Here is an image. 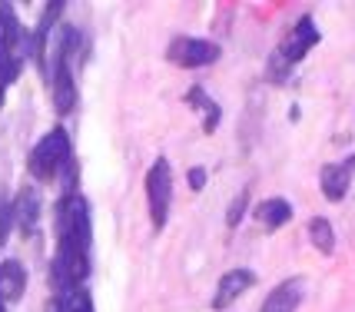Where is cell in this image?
<instances>
[{
    "instance_id": "1",
    "label": "cell",
    "mask_w": 355,
    "mask_h": 312,
    "mask_svg": "<svg viewBox=\"0 0 355 312\" xmlns=\"http://www.w3.org/2000/svg\"><path fill=\"white\" fill-rule=\"evenodd\" d=\"M53 233H57V252L50 263V282L57 293L80 289V282L90 276V206L87 200L67 189L53 206Z\"/></svg>"
},
{
    "instance_id": "2",
    "label": "cell",
    "mask_w": 355,
    "mask_h": 312,
    "mask_svg": "<svg viewBox=\"0 0 355 312\" xmlns=\"http://www.w3.org/2000/svg\"><path fill=\"white\" fill-rule=\"evenodd\" d=\"M27 170L33 173L37 183H53L60 173H73V150H70V137L63 126H53L50 133H44L37 146L31 150Z\"/></svg>"
},
{
    "instance_id": "3",
    "label": "cell",
    "mask_w": 355,
    "mask_h": 312,
    "mask_svg": "<svg viewBox=\"0 0 355 312\" xmlns=\"http://www.w3.org/2000/svg\"><path fill=\"white\" fill-rule=\"evenodd\" d=\"M319 44V27H315V20L309 14H302L295 20V27L286 33V40L279 44V50L272 53V60H269V73L276 80H282L286 70H293L295 63L302 60L312 47Z\"/></svg>"
},
{
    "instance_id": "4",
    "label": "cell",
    "mask_w": 355,
    "mask_h": 312,
    "mask_svg": "<svg viewBox=\"0 0 355 312\" xmlns=\"http://www.w3.org/2000/svg\"><path fill=\"white\" fill-rule=\"evenodd\" d=\"M146 200H150V219H153V229L159 233L170 219V203H173V170L170 159L159 156L150 173H146Z\"/></svg>"
},
{
    "instance_id": "5",
    "label": "cell",
    "mask_w": 355,
    "mask_h": 312,
    "mask_svg": "<svg viewBox=\"0 0 355 312\" xmlns=\"http://www.w3.org/2000/svg\"><path fill=\"white\" fill-rule=\"evenodd\" d=\"M219 44L213 40H202V37H176L166 50V57H170L176 67H183V70H196V67H209V63L219 60Z\"/></svg>"
},
{
    "instance_id": "6",
    "label": "cell",
    "mask_w": 355,
    "mask_h": 312,
    "mask_svg": "<svg viewBox=\"0 0 355 312\" xmlns=\"http://www.w3.org/2000/svg\"><path fill=\"white\" fill-rule=\"evenodd\" d=\"M0 50H3V53H14L17 60L33 57L31 33L20 27V20H17L10 3H0Z\"/></svg>"
},
{
    "instance_id": "7",
    "label": "cell",
    "mask_w": 355,
    "mask_h": 312,
    "mask_svg": "<svg viewBox=\"0 0 355 312\" xmlns=\"http://www.w3.org/2000/svg\"><path fill=\"white\" fill-rule=\"evenodd\" d=\"M10 209H14V226L31 239V236L37 233V226H40V209H44L37 187H20L17 189V196L10 200Z\"/></svg>"
},
{
    "instance_id": "8",
    "label": "cell",
    "mask_w": 355,
    "mask_h": 312,
    "mask_svg": "<svg viewBox=\"0 0 355 312\" xmlns=\"http://www.w3.org/2000/svg\"><path fill=\"white\" fill-rule=\"evenodd\" d=\"M252 286H256V272H252V269H230V272L219 279V286H216L213 309H216V312H226L232 302L243 296V293H249Z\"/></svg>"
},
{
    "instance_id": "9",
    "label": "cell",
    "mask_w": 355,
    "mask_h": 312,
    "mask_svg": "<svg viewBox=\"0 0 355 312\" xmlns=\"http://www.w3.org/2000/svg\"><path fill=\"white\" fill-rule=\"evenodd\" d=\"M352 173H355V153L349 156V159H342V163L322 166V173H319V187H322L325 200H332V203L345 200V193L352 187Z\"/></svg>"
},
{
    "instance_id": "10",
    "label": "cell",
    "mask_w": 355,
    "mask_h": 312,
    "mask_svg": "<svg viewBox=\"0 0 355 312\" xmlns=\"http://www.w3.org/2000/svg\"><path fill=\"white\" fill-rule=\"evenodd\" d=\"M24 289H27V269H24V263L3 259L0 263V302L3 306L17 302V299L24 296Z\"/></svg>"
},
{
    "instance_id": "11",
    "label": "cell",
    "mask_w": 355,
    "mask_h": 312,
    "mask_svg": "<svg viewBox=\"0 0 355 312\" xmlns=\"http://www.w3.org/2000/svg\"><path fill=\"white\" fill-rule=\"evenodd\" d=\"M302 302V279H286L266 296L259 312H295Z\"/></svg>"
},
{
    "instance_id": "12",
    "label": "cell",
    "mask_w": 355,
    "mask_h": 312,
    "mask_svg": "<svg viewBox=\"0 0 355 312\" xmlns=\"http://www.w3.org/2000/svg\"><path fill=\"white\" fill-rule=\"evenodd\" d=\"M256 219L263 223L266 229H279V226H286L293 219V206H289V200H282V196L263 200V203L256 206Z\"/></svg>"
},
{
    "instance_id": "13",
    "label": "cell",
    "mask_w": 355,
    "mask_h": 312,
    "mask_svg": "<svg viewBox=\"0 0 355 312\" xmlns=\"http://www.w3.org/2000/svg\"><path fill=\"white\" fill-rule=\"evenodd\" d=\"M46 312H93V299L80 286V289H70V293H57L46 302Z\"/></svg>"
},
{
    "instance_id": "14",
    "label": "cell",
    "mask_w": 355,
    "mask_h": 312,
    "mask_svg": "<svg viewBox=\"0 0 355 312\" xmlns=\"http://www.w3.org/2000/svg\"><path fill=\"white\" fill-rule=\"evenodd\" d=\"M186 103L202 110V116H206V120H202V130H206V133H216L219 116H223V110H219L216 100H209V96L202 94V87H193V90L186 94Z\"/></svg>"
},
{
    "instance_id": "15",
    "label": "cell",
    "mask_w": 355,
    "mask_h": 312,
    "mask_svg": "<svg viewBox=\"0 0 355 312\" xmlns=\"http://www.w3.org/2000/svg\"><path fill=\"white\" fill-rule=\"evenodd\" d=\"M309 239L322 256H332V250H336V233H332V223L325 216L309 219Z\"/></svg>"
},
{
    "instance_id": "16",
    "label": "cell",
    "mask_w": 355,
    "mask_h": 312,
    "mask_svg": "<svg viewBox=\"0 0 355 312\" xmlns=\"http://www.w3.org/2000/svg\"><path fill=\"white\" fill-rule=\"evenodd\" d=\"M14 229V209H10V200H7V193L0 187V250L7 246V236Z\"/></svg>"
},
{
    "instance_id": "17",
    "label": "cell",
    "mask_w": 355,
    "mask_h": 312,
    "mask_svg": "<svg viewBox=\"0 0 355 312\" xmlns=\"http://www.w3.org/2000/svg\"><path fill=\"white\" fill-rule=\"evenodd\" d=\"M246 200H249V189H243L239 196H236V203L230 206V213H226V223H230L232 229L243 223V213H246Z\"/></svg>"
},
{
    "instance_id": "18",
    "label": "cell",
    "mask_w": 355,
    "mask_h": 312,
    "mask_svg": "<svg viewBox=\"0 0 355 312\" xmlns=\"http://www.w3.org/2000/svg\"><path fill=\"white\" fill-rule=\"evenodd\" d=\"M189 187L193 189L206 187V170H202V166H193V170H189Z\"/></svg>"
},
{
    "instance_id": "19",
    "label": "cell",
    "mask_w": 355,
    "mask_h": 312,
    "mask_svg": "<svg viewBox=\"0 0 355 312\" xmlns=\"http://www.w3.org/2000/svg\"><path fill=\"white\" fill-rule=\"evenodd\" d=\"M3 309H7V306H3V302H0V312H3Z\"/></svg>"
}]
</instances>
